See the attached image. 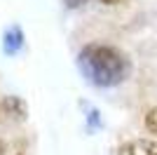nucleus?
I'll return each instance as SVG.
<instances>
[{
    "label": "nucleus",
    "instance_id": "0eeeda50",
    "mask_svg": "<svg viewBox=\"0 0 157 155\" xmlns=\"http://www.w3.org/2000/svg\"><path fill=\"white\" fill-rule=\"evenodd\" d=\"M2 153H5V146H2V141H0V155H2Z\"/></svg>",
    "mask_w": 157,
    "mask_h": 155
},
{
    "label": "nucleus",
    "instance_id": "423d86ee",
    "mask_svg": "<svg viewBox=\"0 0 157 155\" xmlns=\"http://www.w3.org/2000/svg\"><path fill=\"white\" fill-rule=\"evenodd\" d=\"M101 2H105V5H117L120 0H101Z\"/></svg>",
    "mask_w": 157,
    "mask_h": 155
},
{
    "label": "nucleus",
    "instance_id": "f257e3e1",
    "mask_svg": "<svg viewBox=\"0 0 157 155\" xmlns=\"http://www.w3.org/2000/svg\"><path fill=\"white\" fill-rule=\"evenodd\" d=\"M78 66L82 75L96 87H115L129 78V59L115 47L87 45L78 54Z\"/></svg>",
    "mask_w": 157,
    "mask_h": 155
},
{
    "label": "nucleus",
    "instance_id": "7ed1b4c3",
    "mask_svg": "<svg viewBox=\"0 0 157 155\" xmlns=\"http://www.w3.org/2000/svg\"><path fill=\"white\" fill-rule=\"evenodd\" d=\"M2 113L7 117H12V120H24L28 110H26V103L21 101L19 97H7L2 101Z\"/></svg>",
    "mask_w": 157,
    "mask_h": 155
},
{
    "label": "nucleus",
    "instance_id": "f03ea898",
    "mask_svg": "<svg viewBox=\"0 0 157 155\" xmlns=\"http://www.w3.org/2000/svg\"><path fill=\"white\" fill-rule=\"evenodd\" d=\"M117 155H157V141L150 139H134L120 146Z\"/></svg>",
    "mask_w": 157,
    "mask_h": 155
},
{
    "label": "nucleus",
    "instance_id": "20e7f679",
    "mask_svg": "<svg viewBox=\"0 0 157 155\" xmlns=\"http://www.w3.org/2000/svg\"><path fill=\"white\" fill-rule=\"evenodd\" d=\"M2 47H5L7 54H17V52L24 47V33H21V28L12 26V28L5 33V42H2Z\"/></svg>",
    "mask_w": 157,
    "mask_h": 155
},
{
    "label": "nucleus",
    "instance_id": "39448f33",
    "mask_svg": "<svg viewBox=\"0 0 157 155\" xmlns=\"http://www.w3.org/2000/svg\"><path fill=\"white\" fill-rule=\"evenodd\" d=\"M145 129L152 132V134H157V106L145 113Z\"/></svg>",
    "mask_w": 157,
    "mask_h": 155
}]
</instances>
